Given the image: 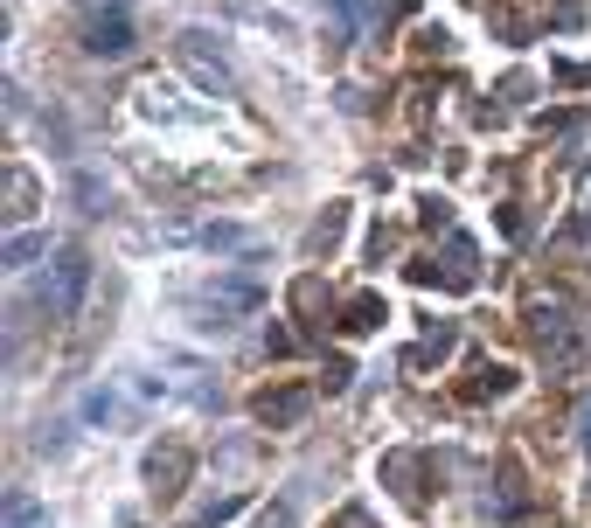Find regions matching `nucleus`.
<instances>
[{
  "label": "nucleus",
  "instance_id": "nucleus-3",
  "mask_svg": "<svg viewBox=\"0 0 591 528\" xmlns=\"http://www.w3.org/2000/svg\"><path fill=\"white\" fill-rule=\"evenodd\" d=\"M91 49H98V56H126V49H133V35H126L119 21H112V28H91Z\"/></svg>",
  "mask_w": 591,
  "mask_h": 528
},
{
  "label": "nucleus",
  "instance_id": "nucleus-2",
  "mask_svg": "<svg viewBox=\"0 0 591 528\" xmlns=\"http://www.w3.org/2000/svg\"><path fill=\"white\" fill-rule=\"evenodd\" d=\"M258 417H265V424H299V417H306V390H279V396H258Z\"/></svg>",
  "mask_w": 591,
  "mask_h": 528
},
{
  "label": "nucleus",
  "instance_id": "nucleus-5",
  "mask_svg": "<svg viewBox=\"0 0 591 528\" xmlns=\"http://www.w3.org/2000/svg\"><path fill=\"white\" fill-rule=\"evenodd\" d=\"M376 320H383V299H355V306H348V320H341V327H348V334H369V327H376Z\"/></svg>",
  "mask_w": 591,
  "mask_h": 528
},
{
  "label": "nucleus",
  "instance_id": "nucleus-1",
  "mask_svg": "<svg viewBox=\"0 0 591 528\" xmlns=\"http://www.w3.org/2000/svg\"><path fill=\"white\" fill-rule=\"evenodd\" d=\"M181 480H188V452H181V445L153 452V494H160V501H174V494H181Z\"/></svg>",
  "mask_w": 591,
  "mask_h": 528
},
{
  "label": "nucleus",
  "instance_id": "nucleus-4",
  "mask_svg": "<svg viewBox=\"0 0 591 528\" xmlns=\"http://www.w3.org/2000/svg\"><path fill=\"white\" fill-rule=\"evenodd\" d=\"M28 202H35V181L14 167V174H7V216H28Z\"/></svg>",
  "mask_w": 591,
  "mask_h": 528
}]
</instances>
